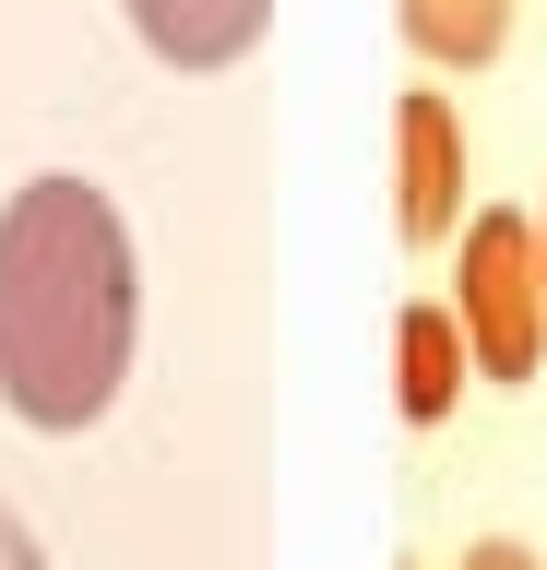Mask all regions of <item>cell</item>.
Masks as SVG:
<instances>
[{
	"mask_svg": "<svg viewBox=\"0 0 547 570\" xmlns=\"http://www.w3.org/2000/svg\"><path fill=\"white\" fill-rule=\"evenodd\" d=\"M452 321H465L476 381H536V356H547L536 214H465V262H452Z\"/></svg>",
	"mask_w": 547,
	"mask_h": 570,
	"instance_id": "cell-2",
	"label": "cell"
},
{
	"mask_svg": "<svg viewBox=\"0 0 547 570\" xmlns=\"http://www.w3.org/2000/svg\"><path fill=\"white\" fill-rule=\"evenodd\" d=\"M404 36H417V60L440 71H488L511 36V0H404Z\"/></svg>",
	"mask_w": 547,
	"mask_h": 570,
	"instance_id": "cell-6",
	"label": "cell"
},
{
	"mask_svg": "<svg viewBox=\"0 0 547 570\" xmlns=\"http://www.w3.org/2000/svg\"><path fill=\"white\" fill-rule=\"evenodd\" d=\"M465 570H547L536 547H511V534H488V547H465Z\"/></svg>",
	"mask_w": 547,
	"mask_h": 570,
	"instance_id": "cell-7",
	"label": "cell"
},
{
	"mask_svg": "<svg viewBox=\"0 0 547 570\" xmlns=\"http://www.w3.org/2000/svg\"><path fill=\"white\" fill-rule=\"evenodd\" d=\"M131 226L96 178H25L0 203V404L96 428L131 381Z\"/></svg>",
	"mask_w": 547,
	"mask_h": 570,
	"instance_id": "cell-1",
	"label": "cell"
},
{
	"mask_svg": "<svg viewBox=\"0 0 547 570\" xmlns=\"http://www.w3.org/2000/svg\"><path fill=\"white\" fill-rule=\"evenodd\" d=\"M0 570H48V559H37V534L12 523V499H0Z\"/></svg>",
	"mask_w": 547,
	"mask_h": 570,
	"instance_id": "cell-8",
	"label": "cell"
},
{
	"mask_svg": "<svg viewBox=\"0 0 547 570\" xmlns=\"http://www.w3.org/2000/svg\"><path fill=\"white\" fill-rule=\"evenodd\" d=\"M262 24H274V0H131V36H144L167 71H226V60H251Z\"/></svg>",
	"mask_w": 547,
	"mask_h": 570,
	"instance_id": "cell-4",
	"label": "cell"
},
{
	"mask_svg": "<svg viewBox=\"0 0 547 570\" xmlns=\"http://www.w3.org/2000/svg\"><path fill=\"white\" fill-rule=\"evenodd\" d=\"M393 214L404 238H465V119L440 83H417L393 107Z\"/></svg>",
	"mask_w": 547,
	"mask_h": 570,
	"instance_id": "cell-3",
	"label": "cell"
},
{
	"mask_svg": "<svg viewBox=\"0 0 547 570\" xmlns=\"http://www.w3.org/2000/svg\"><path fill=\"white\" fill-rule=\"evenodd\" d=\"M465 368H476V356H465L452 297H417V309L393 321V404H404L417 428H440L452 404H465Z\"/></svg>",
	"mask_w": 547,
	"mask_h": 570,
	"instance_id": "cell-5",
	"label": "cell"
},
{
	"mask_svg": "<svg viewBox=\"0 0 547 570\" xmlns=\"http://www.w3.org/2000/svg\"><path fill=\"white\" fill-rule=\"evenodd\" d=\"M536 274H547V214H536Z\"/></svg>",
	"mask_w": 547,
	"mask_h": 570,
	"instance_id": "cell-9",
	"label": "cell"
}]
</instances>
